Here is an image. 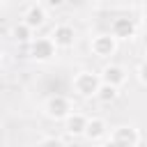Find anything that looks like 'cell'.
Here are the masks:
<instances>
[{
    "mask_svg": "<svg viewBox=\"0 0 147 147\" xmlns=\"http://www.w3.org/2000/svg\"><path fill=\"white\" fill-rule=\"evenodd\" d=\"M117 44H119V39H117L113 32H101V34H96V37L90 41V51H92L94 57L106 60V57H110V55L117 53Z\"/></svg>",
    "mask_w": 147,
    "mask_h": 147,
    "instance_id": "obj_4",
    "label": "cell"
},
{
    "mask_svg": "<svg viewBox=\"0 0 147 147\" xmlns=\"http://www.w3.org/2000/svg\"><path fill=\"white\" fill-rule=\"evenodd\" d=\"M87 122H90V117H87V115H83V113L74 110V113L64 119V129H67V133H69V136H85Z\"/></svg>",
    "mask_w": 147,
    "mask_h": 147,
    "instance_id": "obj_9",
    "label": "cell"
},
{
    "mask_svg": "<svg viewBox=\"0 0 147 147\" xmlns=\"http://www.w3.org/2000/svg\"><path fill=\"white\" fill-rule=\"evenodd\" d=\"M103 147H119V145H117V142H115V140H108V142H106V145H103Z\"/></svg>",
    "mask_w": 147,
    "mask_h": 147,
    "instance_id": "obj_17",
    "label": "cell"
},
{
    "mask_svg": "<svg viewBox=\"0 0 147 147\" xmlns=\"http://www.w3.org/2000/svg\"><path fill=\"white\" fill-rule=\"evenodd\" d=\"M51 39L57 44V48H71L76 44V30L69 23H57L51 30Z\"/></svg>",
    "mask_w": 147,
    "mask_h": 147,
    "instance_id": "obj_6",
    "label": "cell"
},
{
    "mask_svg": "<svg viewBox=\"0 0 147 147\" xmlns=\"http://www.w3.org/2000/svg\"><path fill=\"white\" fill-rule=\"evenodd\" d=\"M37 147H67V142L62 138H57V136H46V138H41L37 142Z\"/></svg>",
    "mask_w": 147,
    "mask_h": 147,
    "instance_id": "obj_14",
    "label": "cell"
},
{
    "mask_svg": "<svg viewBox=\"0 0 147 147\" xmlns=\"http://www.w3.org/2000/svg\"><path fill=\"white\" fill-rule=\"evenodd\" d=\"M145 46H147V34H145Z\"/></svg>",
    "mask_w": 147,
    "mask_h": 147,
    "instance_id": "obj_18",
    "label": "cell"
},
{
    "mask_svg": "<svg viewBox=\"0 0 147 147\" xmlns=\"http://www.w3.org/2000/svg\"><path fill=\"white\" fill-rule=\"evenodd\" d=\"M41 2H44L46 7H51V9H60V7H62L67 0H41Z\"/></svg>",
    "mask_w": 147,
    "mask_h": 147,
    "instance_id": "obj_16",
    "label": "cell"
},
{
    "mask_svg": "<svg viewBox=\"0 0 147 147\" xmlns=\"http://www.w3.org/2000/svg\"><path fill=\"white\" fill-rule=\"evenodd\" d=\"M126 78H129V74H126V69L122 64H106L101 69V80L103 83H110V85L122 87L126 83Z\"/></svg>",
    "mask_w": 147,
    "mask_h": 147,
    "instance_id": "obj_8",
    "label": "cell"
},
{
    "mask_svg": "<svg viewBox=\"0 0 147 147\" xmlns=\"http://www.w3.org/2000/svg\"><path fill=\"white\" fill-rule=\"evenodd\" d=\"M32 28L25 23V21H21V23H14L11 25V32H9V37L16 41V44H30L34 37H32Z\"/></svg>",
    "mask_w": 147,
    "mask_h": 147,
    "instance_id": "obj_12",
    "label": "cell"
},
{
    "mask_svg": "<svg viewBox=\"0 0 147 147\" xmlns=\"http://www.w3.org/2000/svg\"><path fill=\"white\" fill-rule=\"evenodd\" d=\"M44 113H46L48 119L64 122V119L74 113V103H71V99L64 96V94H53V96L46 99V103H44Z\"/></svg>",
    "mask_w": 147,
    "mask_h": 147,
    "instance_id": "obj_2",
    "label": "cell"
},
{
    "mask_svg": "<svg viewBox=\"0 0 147 147\" xmlns=\"http://www.w3.org/2000/svg\"><path fill=\"white\" fill-rule=\"evenodd\" d=\"M110 140H115L119 147H138L140 145V131L133 124H119L117 129H113Z\"/></svg>",
    "mask_w": 147,
    "mask_h": 147,
    "instance_id": "obj_5",
    "label": "cell"
},
{
    "mask_svg": "<svg viewBox=\"0 0 147 147\" xmlns=\"http://www.w3.org/2000/svg\"><path fill=\"white\" fill-rule=\"evenodd\" d=\"M117 96H119V87H117V85L101 83V87H99V92H96V99H99L101 103H110V101H115Z\"/></svg>",
    "mask_w": 147,
    "mask_h": 147,
    "instance_id": "obj_13",
    "label": "cell"
},
{
    "mask_svg": "<svg viewBox=\"0 0 147 147\" xmlns=\"http://www.w3.org/2000/svg\"><path fill=\"white\" fill-rule=\"evenodd\" d=\"M138 80L147 87V60H142V62H140V67H138Z\"/></svg>",
    "mask_w": 147,
    "mask_h": 147,
    "instance_id": "obj_15",
    "label": "cell"
},
{
    "mask_svg": "<svg viewBox=\"0 0 147 147\" xmlns=\"http://www.w3.org/2000/svg\"><path fill=\"white\" fill-rule=\"evenodd\" d=\"M46 18H48V14H46V7H44V5H30V7L25 9V14H23V21H25L32 30H39V28L46 23Z\"/></svg>",
    "mask_w": 147,
    "mask_h": 147,
    "instance_id": "obj_10",
    "label": "cell"
},
{
    "mask_svg": "<svg viewBox=\"0 0 147 147\" xmlns=\"http://www.w3.org/2000/svg\"><path fill=\"white\" fill-rule=\"evenodd\" d=\"M106 136H108V122L103 117H90L87 129H85V138L96 142V140H103Z\"/></svg>",
    "mask_w": 147,
    "mask_h": 147,
    "instance_id": "obj_11",
    "label": "cell"
},
{
    "mask_svg": "<svg viewBox=\"0 0 147 147\" xmlns=\"http://www.w3.org/2000/svg\"><path fill=\"white\" fill-rule=\"evenodd\" d=\"M28 48H30V57L37 62H51L57 55V44L51 39V34L48 37H34L28 44Z\"/></svg>",
    "mask_w": 147,
    "mask_h": 147,
    "instance_id": "obj_3",
    "label": "cell"
},
{
    "mask_svg": "<svg viewBox=\"0 0 147 147\" xmlns=\"http://www.w3.org/2000/svg\"><path fill=\"white\" fill-rule=\"evenodd\" d=\"M101 74H94V71H78L71 80V90L76 96L80 99H90V96H96L99 87H101Z\"/></svg>",
    "mask_w": 147,
    "mask_h": 147,
    "instance_id": "obj_1",
    "label": "cell"
},
{
    "mask_svg": "<svg viewBox=\"0 0 147 147\" xmlns=\"http://www.w3.org/2000/svg\"><path fill=\"white\" fill-rule=\"evenodd\" d=\"M110 32H113L119 41L133 39V37H136V23H133V18H129V16H117V18L110 23Z\"/></svg>",
    "mask_w": 147,
    "mask_h": 147,
    "instance_id": "obj_7",
    "label": "cell"
}]
</instances>
